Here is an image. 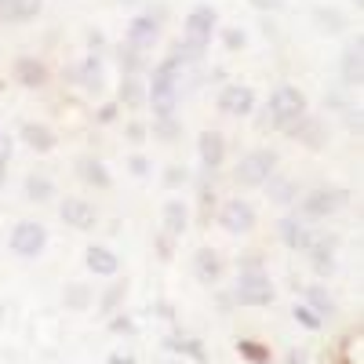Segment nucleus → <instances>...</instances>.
<instances>
[{"label":"nucleus","instance_id":"obj_1","mask_svg":"<svg viewBox=\"0 0 364 364\" xmlns=\"http://www.w3.org/2000/svg\"><path fill=\"white\" fill-rule=\"evenodd\" d=\"M178 80H182V58L171 51L168 58L154 66V80L146 87V102H154V120L175 117V102H178Z\"/></svg>","mask_w":364,"mask_h":364},{"label":"nucleus","instance_id":"obj_2","mask_svg":"<svg viewBox=\"0 0 364 364\" xmlns=\"http://www.w3.org/2000/svg\"><path fill=\"white\" fill-rule=\"evenodd\" d=\"M215 22H219V11L211 8V4H197L186 22H182V41L171 48L178 58H182V66L193 63V58H200L211 44V33H215Z\"/></svg>","mask_w":364,"mask_h":364},{"label":"nucleus","instance_id":"obj_3","mask_svg":"<svg viewBox=\"0 0 364 364\" xmlns=\"http://www.w3.org/2000/svg\"><path fill=\"white\" fill-rule=\"evenodd\" d=\"M266 124L273 128H291L299 117H306L310 113V102H306V91H299L295 84H281L277 91L269 95V106H266Z\"/></svg>","mask_w":364,"mask_h":364},{"label":"nucleus","instance_id":"obj_4","mask_svg":"<svg viewBox=\"0 0 364 364\" xmlns=\"http://www.w3.org/2000/svg\"><path fill=\"white\" fill-rule=\"evenodd\" d=\"M273 171H277V154H273V149H252V154L240 157L233 178L240 186H266V178Z\"/></svg>","mask_w":364,"mask_h":364},{"label":"nucleus","instance_id":"obj_5","mask_svg":"<svg viewBox=\"0 0 364 364\" xmlns=\"http://www.w3.org/2000/svg\"><path fill=\"white\" fill-rule=\"evenodd\" d=\"M346 200H350V193L343 186H321V190H310L306 197L299 200V211L306 219H328L331 211H339Z\"/></svg>","mask_w":364,"mask_h":364},{"label":"nucleus","instance_id":"obj_6","mask_svg":"<svg viewBox=\"0 0 364 364\" xmlns=\"http://www.w3.org/2000/svg\"><path fill=\"white\" fill-rule=\"evenodd\" d=\"M233 299L240 306H269L273 302V284L262 269H248L237 277V288H233Z\"/></svg>","mask_w":364,"mask_h":364},{"label":"nucleus","instance_id":"obj_7","mask_svg":"<svg viewBox=\"0 0 364 364\" xmlns=\"http://www.w3.org/2000/svg\"><path fill=\"white\" fill-rule=\"evenodd\" d=\"M11 252L15 255H22V259H37L41 252H44V245H48V230L41 226V223H33V219H26V223H18L15 230H11Z\"/></svg>","mask_w":364,"mask_h":364},{"label":"nucleus","instance_id":"obj_8","mask_svg":"<svg viewBox=\"0 0 364 364\" xmlns=\"http://www.w3.org/2000/svg\"><path fill=\"white\" fill-rule=\"evenodd\" d=\"M219 226H223L226 233H233V237L252 233V230H255V208H252L248 200H240V197L226 200L223 211H219Z\"/></svg>","mask_w":364,"mask_h":364},{"label":"nucleus","instance_id":"obj_9","mask_svg":"<svg viewBox=\"0 0 364 364\" xmlns=\"http://www.w3.org/2000/svg\"><path fill=\"white\" fill-rule=\"evenodd\" d=\"M284 132H288V139L302 142L306 149H324V146H328V124H324L321 117H310V113H306V117H299L295 124L284 128Z\"/></svg>","mask_w":364,"mask_h":364},{"label":"nucleus","instance_id":"obj_10","mask_svg":"<svg viewBox=\"0 0 364 364\" xmlns=\"http://www.w3.org/2000/svg\"><path fill=\"white\" fill-rule=\"evenodd\" d=\"M219 109L226 117H248L255 109V91L248 84H226L219 95Z\"/></svg>","mask_w":364,"mask_h":364},{"label":"nucleus","instance_id":"obj_11","mask_svg":"<svg viewBox=\"0 0 364 364\" xmlns=\"http://www.w3.org/2000/svg\"><path fill=\"white\" fill-rule=\"evenodd\" d=\"M58 215H63V223L73 226V230H95V223H99V211L84 197H66L63 208H58Z\"/></svg>","mask_w":364,"mask_h":364},{"label":"nucleus","instance_id":"obj_12","mask_svg":"<svg viewBox=\"0 0 364 364\" xmlns=\"http://www.w3.org/2000/svg\"><path fill=\"white\" fill-rule=\"evenodd\" d=\"M157 33H161V26H157V18L154 15H139V18H132L128 22V33H124V44H132L135 51H149L157 44Z\"/></svg>","mask_w":364,"mask_h":364},{"label":"nucleus","instance_id":"obj_13","mask_svg":"<svg viewBox=\"0 0 364 364\" xmlns=\"http://www.w3.org/2000/svg\"><path fill=\"white\" fill-rule=\"evenodd\" d=\"M197 154H200L204 171L223 168V161H226V139H223L219 132H200V139H197Z\"/></svg>","mask_w":364,"mask_h":364},{"label":"nucleus","instance_id":"obj_14","mask_svg":"<svg viewBox=\"0 0 364 364\" xmlns=\"http://www.w3.org/2000/svg\"><path fill=\"white\" fill-rule=\"evenodd\" d=\"M336 245H339L336 237H314V245L306 248L310 262H314V269L321 273V277H328V273L336 269Z\"/></svg>","mask_w":364,"mask_h":364},{"label":"nucleus","instance_id":"obj_15","mask_svg":"<svg viewBox=\"0 0 364 364\" xmlns=\"http://www.w3.org/2000/svg\"><path fill=\"white\" fill-rule=\"evenodd\" d=\"M15 80L22 87H44L48 84V66L41 63V58H33V55H22L15 63Z\"/></svg>","mask_w":364,"mask_h":364},{"label":"nucleus","instance_id":"obj_16","mask_svg":"<svg viewBox=\"0 0 364 364\" xmlns=\"http://www.w3.org/2000/svg\"><path fill=\"white\" fill-rule=\"evenodd\" d=\"M193 273H197L200 284H219V277H223V259H219V252L200 248V252L193 255Z\"/></svg>","mask_w":364,"mask_h":364},{"label":"nucleus","instance_id":"obj_17","mask_svg":"<svg viewBox=\"0 0 364 364\" xmlns=\"http://www.w3.org/2000/svg\"><path fill=\"white\" fill-rule=\"evenodd\" d=\"M84 262H87V269L95 273V277H113V273L120 269V259L109 248H99V245H91L84 252Z\"/></svg>","mask_w":364,"mask_h":364},{"label":"nucleus","instance_id":"obj_18","mask_svg":"<svg viewBox=\"0 0 364 364\" xmlns=\"http://www.w3.org/2000/svg\"><path fill=\"white\" fill-rule=\"evenodd\" d=\"M281 237H284V245L288 248H295V252H306L310 245H314V233H310V226L306 223H299V219H281Z\"/></svg>","mask_w":364,"mask_h":364},{"label":"nucleus","instance_id":"obj_19","mask_svg":"<svg viewBox=\"0 0 364 364\" xmlns=\"http://www.w3.org/2000/svg\"><path fill=\"white\" fill-rule=\"evenodd\" d=\"M22 142L29 149H37V154H51L58 139H55V132L48 124H33V120H29V124H22Z\"/></svg>","mask_w":364,"mask_h":364},{"label":"nucleus","instance_id":"obj_20","mask_svg":"<svg viewBox=\"0 0 364 364\" xmlns=\"http://www.w3.org/2000/svg\"><path fill=\"white\" fill-rule=\"evenodd\" d=\"M41 15V0H0V18L4 22H29Z\"/></svg>","mask_w":364,"mask_h":364},{"label":"nucleus","instance_id":"obj_21","mask_svg":"<svg viewBox=\"0 0 364 364\" xmlns=\"http://www.w3.org/2000/svg\"><path fill=\"white\" fill-rule=\"evenodd\" d=\"M77 175L87 182V186H99V190H109V171H106V164L102 161H95V157H80L77 161Z\"/></svg>","mask_w":364,"mask_h":364},{"label":"nucleus","instance_id":"obj_22","mask_svg":"<svg viewBox=\"0 0 364 364\" xmlns=\"http://www.w3.org/2000/svg\"><path fill=\"white\" fill-rule=\"evenodd\" d=\"M117 99L124 102L128 109H142V106H146V80H139V77H124V80H120Z\"/></svg>","mask_w":364,"mask_h":364},{"label":"nucleus","instance_id":"obj_23","mask_svg":"<svg viewBox=\"0 0 364 364\" xmlns=\"http://www.w3.org/2000/svg\"><path fill=\"white\" fill-rule=\"evenodd\" d=\"M186 223H190L186 204H182V200H168V204H164V233H168V237H182Z\"/></svg>","mask_w":364,"mask_h":364},{"label":"nucleus","instance_id":"obj_24","mask_svg":"<svg viewBox=\"0 0 364 364\" xmlns=\"http://www.w3.org/2000/svg\"><path fill=\"white\" fill-rule=\"evenodd\" d=\"M306 306H310V310H314L321 321H328L331 314L339 310V306H336V299H331V295H328L321 284H306Z\"/></svg>","mask_w":364,"mask_h":364},{"label":"nucleus","instance_id":"obj_25","mask_svg":"<svg viewBox=\"0 0 364 364\" xmlns=\"http://www.w3.org/2000/svg\"><path fill=\"white\" fill-rule=\"evenodd\" d=\"M266 186H269V200H277V204H291V200H299V186H295L291 178L277 175V171L266 178Z\"/></svg>","mask_w":364,"mask_h":364},{"label":"nucleus","instance_id":"obj_26","mask_svg":"<svg viewBox=\"0 0 364 364\" xmlns=\"http://www.w3.org/2000/svg\"><path fill=\"white\" fill-rule=\"evenodd\" d=\"M77 80H80L84 91H91V95H95V91H102V63H99L95 55L84 58V66L77 70Z\"/></svg>","mask_w":364,"mask_h":364},{"label":"nucleus","instance_id":"obj_27","mask_svg":"<svg viewBox=\"0 0 364 364\" xmlns=\"http://www.w3.org/2000/svg\"><path fill=\"white\" fill-rule=\"evenodd\" d=\"M26 197L29 200H37V204H44V200H51L55 197V186H51V178L48 175H26Z\"/></svg>","mask_w":364,"mask_h":364},{"label":"nucleus","instance_id":"obj_28","mask_svg":"<svg viewBox=\"0 0 364 364\" xmlns=\"http://www.w3.org/2000/svg\"><path fill=\"white\" fill-rule=\"evenodd\" d=\"M314 22H317L321 33H343V29H346V18L336 8H317L314 11Z\"/></svg>","mask_w":364,"mask_h":364},{"label":"nucleus","instance_id":"obj_29","mask_svg":"<svg viewBox=\"0 0 364 364\" xmlns=\"http://www.w3.org/2000/svg\"><path fill=\"white\" fill-rule=\"evenodd\" d=\"M343 80L346 84H360V44L343 51Z\"/></svg>","mask_w":364,"mask_h":364},{"label":"nucleus","instance_id":"obj_30","mask_svg":"<svg viewBox=\"0 0 364 364\" xmlns=\"http://www.w3.org/2000/svg\"><path fill=\"white\" fill-rule=\"evenodd\" d=\"M117 58H120V70H124L128 77H139V70L146 66V55L135 51L132 44H120V55H117Z\"/></svg>","mask_w":364,"mask_h":364},{"label":"nucleus","instance_id":"obj_31","mask_svg":"<svg viewBox=\"0 0 364 364\" xmlns=\"http://www.w3.org/2000/svg\"><path fill=\"white\" fill-rule=\"evenodd\" d=\"M182 135V124H178V117H164V120H154V139L161 142H175Z\"/></svg>","mask_w":364,"mask_h":364},{"label":"nucleus","instance_id":"obj_32","mask_svg":"<svg viewBox=\"0 0 364 364\" xmlns=\"http://www.w3.org/2000/svg\"><path fill=\"white\" fill-rule=\"evenodd\" d=\"M237 353L245 357V360H252V364H266V360H269V350L259 346V343H252V339H240V343H237Z\"/></svg>","mask_w":364,"mask_h":364},{"label":"nucleus","instance_id":"obj_33","mask_svg":"<svg viewBox=\"0 0 364 364\" xmlns=\"http://www.w3.org/2000/svg\"><path fill=\"white\" fill-rule=\"evenodd\" d=\"M168 346H171L175 353H186V357H193V360H204V350H200L197 339H168Z\"/></svg>","mask_w":364,"mask_h":364},{"label":"nucleus","instance_id":"obj_34","mask_svg":"<svg viewBox=\"0 0 364 364\" xmlns=\"http://www.w3.org/2000/svg\"><path fill=\"white\" fill-rule=\"evenodd\" d=\"M87 299H91V295H87L84 284H70V288H66V306H70V310H84Z\"/></svg>","mask_w":364,"mask_h":364},{"label":"nucleus","instance_id":"obj_35","mask_svg":"<svg viewBox=\"0 0 364 364\" xmlns=\"http://www.w3.org/2000/svg\"><path fill=\"white\" fill-rule=\"evenodd\" d=\"M128 295V288L124 284H113L106 295H102V314H117V306H120V299Z\"/></svg>","mask_w":364,"mask_h":364},{"label":"nucleus","instance_id":"obj_36","mask_svg":"<svg viewBox=\"0 0 364 364\" xmlns=\"http://www.w3.org/2000/svg\"><path fill=\"white\" fill-rule=\"evenodd\" d=\"M291 314H295V321H299L302 328H310V331H317V328L324 324V321H321V317H317V314H314L310 306H295Z\"/></svg>","mask_w":364,"mask_h":364},{"label":"nucleus","instance_id":"obj_37","mask_svg":"<svg viewBox=\"0 0 364 364\" xmlns=\"http://www.w3.org/2000/svg\"><path fill=\"white\" fill-rule=\"evenodd\" d=\"M223 41H226V48H230V51L245 48V33H240V29H226V37H223Z\"/></svg>","mask_w":364,"mask_h":364},{"label":"nucleus","instance_id":"obj_38","mask_svg":"<svg viewBox=\"0 0 364 364\" xmlns=\"http://www.w3.org/2000/svg\"><path fill=\"white\" fill-rule=\"evenodd\" d=\"M164 182H168V186H178V182H186V171H182L178 164H171V168L164 171Z\"/></svg>","mask_w":364,"mask_h":364},{"label":"nucleus","instance_id":"obj_39","mask_svg":"<svg viewBox=\"0 0 364 364\" xmlns=\"http://www.w3.org/2000/svg\"><path fill=\"white\" fill-rule=\"evenodd\" d=\"M128 168H132V175H139V178H142V175H149V161H146V157H139V154L128 161Z\"/></svg>","mask_w":364,"mask_h":364},{"label":"nucleus","instance_id":"obj_40","mask_svg":"<svg viewBox=\"0 0 364 364\" xmlns=\"http://www.w3.org/2000/svg\"><path fill=\"white\" fill-rule=\"evenodd\" d=\"M237 266H240V273H248V269H262V262H259V252H248V255L240 259Z\"/></svg>","mask_w":364,"mask_h":364},{"label":"nucleus","instance_id":"obj_41","mask_svg":"<svg viewBox=\"0 0 364 364\" xmlns=\"http://www.w3.org/2000/svg\"><path fill=\"white\" fill-rule=\"evenodd\" d=\"M8 161H11V139H0V175H4Z\"/></svg>","mask_w":364,"mask_h":364},{"label":"nucleus","instance_id":"obj_42","mask_svg":"<svg viewBox=\"0 0 364 364\" xmlns=\"http://www.w3.org/2000/svg\"><path fill=\"white\" fill-rule=\"evenodd\" d=\"M128 139H132V142H146V124L132 120V124H128Z\"/></svg>","mask_w":364,"mask_h":364},{"label":"nucleus","instance_id":"obj_43","mask_svg":"<svg viewBox=\"0 0 364 364\" xmlns=\"http://www.w3.org/2000/svg\"><path fill=\"white\" fill-rule=\"evenodd\" d=\"M157 248H161V259H171V237L168 233L157 237Z\"/></svg>","mask_w":364,"mask_h":364},{"label":"nucleus","instance_id":"obj_44","mask_svg":"<svg viewBox=\"0 0 364 364\" xmlns=\"http://www.w3.org/2000/svg\"><path fill=\"white\" fill-rule=\"evenodd\" d=\"M113 331H135V324L128 317H113Z\"/></svg>","mask_w":364,"mask_h":364},{"label":"nucleus","instance_id":"obj_45","mask_svg":"<svg viewBox=\"0 0 364 364\" xmlns=\"http://www.w3.org/2000/svg\"><path fill=\"white\" fill-rule=\"evenodd\" d=\"M109 364H135L132 353H109Z\"/></svg>","mask_w":364,"mask_h":364},{"label":"nucleus","instance_id":"obj_46","mask_svg":"<svg viewBox=\"0 0 364 364\" xmlns=\"http://www.w3.org/2000/svg\"><path fill=\"white\" fill-rule=\"evenodd\" d=\"M117 117V102H109V106H102V113H99V120L106 124V120H113Z\"/></svg>","mask_w":364,"mask_h":364},{"label":"nucleus","instance_id":"obj_47","mask_svg":"<svg viewBox=\"0 0 364 364\" xmlns=\"http://www.w3.org/2000/svg\"><path fill=\"white\" fill-rule=\"evenodd\" d=\"M120 4H139V0H120Z\"/></svg>","mask_w":364,"mask_h":364}]
</instances>
